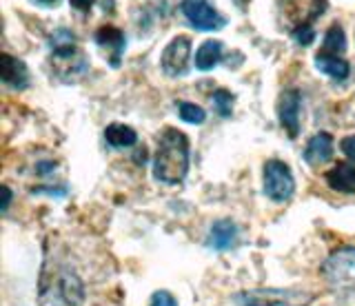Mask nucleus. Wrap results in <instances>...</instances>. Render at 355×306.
Instances as JSON below:
<instances>
[{"label": "nucleus", "instance_id": "2eb2a0df", "mask_svg": "<svg viewBox=\"0 0 355 306\" xmlns=\"http://www.w3.org/2000/svg\"><path fill=\"white\" fill-rule=\"evenodd\" d=\"M220 58H222V45H220V40H207L196 51V67L200 71H211L220 62Z\"/></svg>", "mask_w": 355, "mask_h": 306}, {"label": "nucleus", "instance_id": "4468645a", "mask_svg": "<svg viewBox=\"0 0 355 306\" xmlns=\"http://www.w3.org/2000/svg\"><path fill=\"white\" fill-rule=\"evenodd\" d=\"M315 67L322 73L331 75L333 80H347V75L351 71L347 60L338 58V56H331V53H318V56H315Z\"/></svg>", "mask_w": 355, "mask_h": 306}, {"label": "nucleus", "instance_id": "b1692460", "mask_svg": "<svg viewBox=\"0 0 355 306\" xmlns=\"http://www.w3.org/2000/svg\"><path fill=\"white\" fill-rule=\"evenodd\" d=\"M96 0H69V5L73 9H78V12H89V9L94 7Z\"/></svg>", "mask_w": 355, "mask_h": 306}, {"label": "nucleus", "instance_id": "393cba45", "mask_svg": "<svg viewBox=\"0 0 355 306\" xmlns=\"http://www.w3.org/2000/svg\"><path fill=\"white\" fill-rule=\"evenodd\" d=\"M3 193H5V200H3V211H7V206L11 202V191L7 187H3Z\"/></svg>", "mask_w": 355, "mask_h": 306}, {"label": "nucleus", "instance_id": "dca6fc26", "mask_svg": "<svg viewBox=\"0 0 355 306\" xmlns=\"http://www.w3.org/2000/svg\"><path fill=\"white\" fill-rule=\"evenodd\" d=\"M105 140L114 149H125V147H133V145H136V142H138V134L131 127H127V125L114 123V125H109L105 129Z\"/></svg>", "mask_w": 355, "mask_h": 306}, {"label": "nucleus", "instance_id": "f257e3e1", "mask_svg": "<svg viewBox=\"0 0 355 306\" xmlns=\"http://www.w3.org/2000/svg\"><path fill=\"white\" fill-rule=\"evenodd\" d=\"M189 138L178 129H166L158 140L153 176L164 184H180L189 171Z\"/></svg>", "mask_w": 355, "mask_h": 306}, {"label": "nucleus", "instance_id": "f03ea898", "mask_svg": "<svg viewBox=\"0 0 355 306\" xmlns=\"http://www.w3.org/2000/svg\"><path fill=\"white\" fill-rule=\"evenodd\" d=\"M236 300L240 306H309L315 295L300 289H255L240 293Z\"/></svg>", "mask_w": 355, "mask_h": 306}, {"label": "nucleus", "instance_id": "1a4fd4ad", "mask_svg": "<svg viewBox=\"0 0 355 306\" xmlns=\"http://www.w3.org/2000/svg\"><path fill=\"white\" fill-rule=\"evenodd\" d=\"M333 149H336V142H333V136L327 134V131H320L313 138L309 140V145L304 149V160L311 167L324 165L333 158Z\"/></svg>", "mask_w": 355, "mask_h": 306}, {"label": "nucleus", "instance_id": "f8f14e48", "mask_svg": "<svg viewBox=\"0 0 355 306\" xmlns=\"http://www.w3.org/2000/svg\"><path fill=\"white\" fill-rule=\"evenodd\" d=\"M0 75H3V80L14 87V89H25L29 82V73H27L25 62L9 56V53H3V56H0Z\"/></svg>", "mask_w": 355, "mask_h": 306}, {"label": "nucleus", "instance_id": "a878e982", "mask_svg": "<svg viewBox=\"0 0 355 306\" xmlns=\"http://www.w3.org/2000/svg\"><path fill=\"white\" fill-rule=\"evenodd\" d=\"M36 3H40V5H47V7H51V5H55L58 0H36Z\"/></svg>", "mask_w": 355, "mask_h": 306}, {"label": "nucleus", "instance_id": "0eeeda50", "mask_svg": "<svg viewBox=\"0 0 355 306\" xmlns=\"http://www.w3.org/2000/svg\"><path fill=\"white\" fill-rule=\"evenodd\" d=\"M180 9L189 23L200 31H216V29H222L227 23L207 0H182Z\"/></svg>", "mask_w": 355, "mask_h": 306}, {"label": "nucleus", "instance_id": "5701e85b", "mask_svg": "<svg viewBox=\"0 0 355 306\" xmlns=\"http://www.w3.org/2000/svg\"><path fill=\"white\" fill-rule=\"evenodd\" d=\"M340 149H342L344 156H347L349 160H353V162H355V136H347V138H342V142H340Z\"/></svg>", "mask_w": 355, "mask_h": 306}, {"label": "nucleus", "instance_id": "6e6552de", "mask_svg": "<svg viewBox=\"0 0 355 306\" xmlns=\"http://www.w3.org/2000/svg\"><path fill=\"white\" fill-rule=\"evenodd\" d=\"M300 105H302V96H300L297 89H286L280 96V102H277L280 125L286 129V134L291 138L300 134Z\"/></svg>", "mask_w": 355, "mask_h": 306}, {"label": "nucleus", "instance_id": "7ed1b4c3", "mask_svg": "<svg viewBox=\"0 0 355 306\" xmlns=\"http://www.w3.org/2000/svg\"><path fill=\"white\" fill-rule=\"evenodd\" d=\"M324 278L333 291L355 293V249L333 251L324 262Z\"/></svg>", "mask_w": 355, "mask_h": 306}, {"label": "nucleus", "instance_id": "9d476101", "mask_svg": "<svg viewBox=\"0 0 355 306\" xmlns=\"http://www.w3.org/2000/svg\"><path fill=\"white\" fill-rule=\"evenodd\" d=\"M96 45L103 47V49H111V67H120V56L122 51H125V34L118 29V27H111V25H105L96 31Z\"/></svg>", "mask_w": 355, "mask_h": 306}, {"label": "nucleus", "instance_id": "4be33fe9", "mask_svg": "<svg viewBox=\"0 0 355 306\" xmlns=\"http://www.w3.org/2000/svg\"><path fill=\"white\" fill-rule=\"evenodd\" d=\"M149 306H178V302L169 291H155Z\"/></svg>", "mask_w": 355, "mask_h": 306}, {"label": "nucleus", "instance_id": "a211bd4d", "mask_svg": "<svg viewBox=\"0 0 355 306\" xmlns=\"http://www.w3.org/2000/svg\"><path fill=\"white\" fill-rule=\"evenodd\" d=\"M49 45L53 53H67V51H73L76 47V36L71 34L69 29H55L51 38H49Z\"/></svg>", "mask_w": 355, "mask_h": 306}, {"label": "nucleus", "instance_id": "423d86ee", "mask_svg": "<svg viewBox=\"0 0 355 306\" xmlns=\"http://www.w3.org/2000/svg\"><path fill=\"white\" fill-rule=\"evenodd\" d=\"M189 58H191V38L189 36H175L162 51V71L169 78H180L189 69Z\"/></svg>", "mask_w": 355, "mask_h": 306}, {"label": "nucleus", "instance_id": "aec40b11", "mask_svg": "<svg viewBox=\"0 0 355 306\" xmlns=\"http://www.w3.org/2000/svg\"><path fill=\"white\" fill-rule=\"evenodd\" d=\"M214 105H216V109H218V114L220 116H231V107H233V96H231V91H227V89H218L216 93H214Z\"/></svg>", "mask_w": 355, "mask_h": 306}, {"label": "nucleus", "instance_id": "412c9836", "mask_svg": "<svg viewBox=\"0 0 355 306\" xmlns=\"http://www.w3.org/2000/svg\"><path fill=\"white\" fill-rule=\"evenodd\" d=\"M293 38H295V42H297L300 47H309L311 42L315 40V31L311 29V25L300 27V29H295V31H293Z\"/></svg>", "mask_w": 355, "mask_h": 306}, {"label": "nucleus", "instance_id": "39448f33", "mask_svg": "<svg viewBox=\"0 0 355 306\" xmlns=\"http://www.w3.org/2000/svg\"><path fill=\"white\" fill-rule=\"evenodd\" d=\"M295 191V180L288 165L280 160H269L264 165V193L273 202H286Z\"/></svg>", "mask_w": 355, "mask_h": 306}, {"label": "nucleus", "instance_id": "f3484780", "mask_svg": "<svg viewBox=\"0 0 355 306\" xmlns=\"http://www.w3.org/2000/svg\"><path fill=\"white\" fill-rule=\"evenodd\" d=\"M347 49V36H344V29L340 25L329 27L324 34V42H322V53H331V56H338Z\"/></svg>", "mask_w": 355, "mask_h": 306}, {"label": "nucleus", "instance_id": "ddd939ff", "mask_svg": "<svg viewBox=\"0 0 355 306\" xmlns=\"http://www.w3.org/2000/svg\"><path fill=\"white\" fill-rule=\"evenodd\" d=\"M238 240V226L233 224L231 220H218L214 226H211V237L209 244L214 246L216 251H227L236 244Z\"/></svg>", "mask_w": 355, "mask_h": 306}, {"label": "nucleus", "instance_id": "20e7f679", "mask_svg": "<svg viewBox=\"0 0 355 306\" xmlns=\"http://www.w3.org/2000/svg\"><path fill=\"white\" fill-rule=\"evenodd\" d=\"M327 12V0H280V23L291 31L306 27Z\"/></svg>", "mask_w": 355, "mask_h": 306}, {"label": "nucleus", "instance_id": "6ab92c4d", "mask_svg": "<svg viewBox=\"0 0 355 306\" xmlns=\"http://www.w3.org/2000/svg\"><path fill=\"white\" fill-rule=\"evenodd\" d=\"M178 114H180V118L189 125H202L207 118V111L196 102H180L178 105Z\"/></svg>", "mask_w": 355, "mask_h": 306}, {"label": "nucleus", "instance_id": "9b49d317", "mask_svg": "<svg viewBox=\"0 0 355 306\" xmlns=\"http://www.w3.org/2000/svg\"><path fill=\"white\" fill-rule=\"evenodd\" d=\"M327 184L338 193H355V162H338L324 176Z\"/></svg>", "mask_w": 355, "mask_h": 306}]
</instances>
